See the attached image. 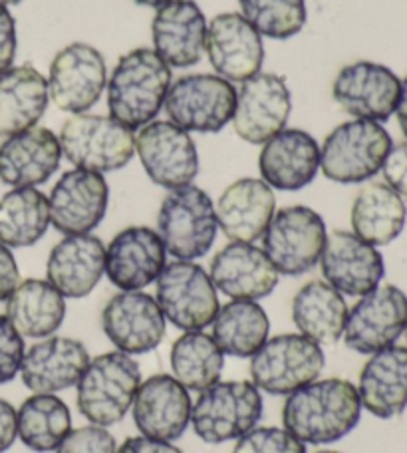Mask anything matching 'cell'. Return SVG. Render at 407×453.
Segmentation results:
<instances>
[{
    "mask_svg": "<svg viewBox=\"0 0 407 453\" xmlns=\"http://www.w3.org/2000/svg\"><path fill=\"white\" fill-rule=\"evenodd\" d=\"M362 402L357 388L344 378L314 380L287 395L282 427L304 446H328L360 424Z\"/></svg>",
    "mask_w": 407,
    "mask_h": 453,
    "instance_id": "6da1fadb",
    "label": "cell"
},
{
    "mask_svg": "<svg viewBox=\"0 0 407 453\" xmlns=\"http://www.w3.org/2000/svg\"><path fill=\"white\" fill-rule=\"evenodd\" d=\"M171 78V68L151 48L121 56L108 82L110 118L132 132L151 124L165 104Z\"/></svg>",
    "mask_w": 407,
    "mask_h": 453,
    "instance_id": "7a4b0ae2",
    "label": "cell"
},
{
    "mask_svg": "<svg viewBox=\"0 0 407 453\" xmlns=\"http://www.w3.org/2000/svg\"><path fill=\"white\" fill-rule=\"evenodd\" d=\"M140 384L142 368L129 354L111 350L89 358L76 384L80 414L94 426H116L132 410Z\"/></svg>",
    "mask_w": 407,
    "mask_h": 453,
    "instance_id": "3957f363",
    "label": "cell"
},
{
    "mask_svg": "<svg viewBox=\"0 0 407 453\" xmlns=\"http://www.w3.org/2000/svg\"><path fill=\"white\" fill-rule=\"evenodd\" d=\"M392 148V135L378 121H344L326 135L320 148V169L326 180L334 183L370 181L381 172Z\"/></svg>",
    "mask_w": 407,
    "mask_h": 453,
    "instance_id": "277c9868",
    "label": "cell"
},
{
    "mask_svg": "<svg viewBox=\"0 0 407 453\" xmlns=\"http://www.w3.org/2000/svg\"><path fill=\"white\" fill-rule=\"evenodd\" d=\"M263 408V395L249 380H219L199 392V398L193 402V432L213 446L239 440L258 426Z\"/></svg>",
    "mask_w": 407,
    "mask_h": 453,
    "instance_id": "5b68a950",
    "label": "cell"
},
{
    "mask_svg": "<svg viewBox=\"0 0 407 453\" xmlns=\"http://www.w3.org/2000/svg\"><path fill=\"white\" fill-rule=\"evenodd\" d=\"M215 203L197 185L171 189L161 201L157 233L165 250L177 261L205 257L217 239Z\"/></svg>",
    "mask_w": 407,
    "mask_h": 453,
    "instance_id": "8992f818",
    "label": "cell"
},
{
    "mask_svg": "<svg viewBox=\"0 0 407 453\" xmlns=\"http://www.w3.org/2000/svg\"><path fill=\"white\" fill-rule=\"evenodd\" d=\"M62 156L78 169L110 173L126 167L135 153V135L110 116L76 113L60 132Z\"/></svg>",
    "mask_w": 407,
    "mask_h": 453,
    "instance_id": "52a82bcc",
    "label": "cell"
},
{
    "mask_svg": "<svg viewBox=\"0 0 407 453\" xmlns=\"http://www.w3.org/2000/svg\"><path fill=\"white\" fill-rule=\"evenodd\" d=\"M324 370V350L314 340L296 334L268 338L250 356V382L271 395H290L319 380Z\"/></svg>",
    "mask_w": 407,
    "mask_h": 453,
    "instance_id": "ba28073f",
    "label": "cell"
},
{
    "mask_svg": "<svg viewBox=\"0 0 407 453\" xmlns=\"http://www.w3.org/2000/svg\"><path fill=\"white\" fill-rule=\"evenodd\" d=\"M156 301L165 320L183 333L205 330L221 309L209 273L193 261L163 266L156 280Z\"/></svg>",
    "mask_w": 407,
    "mask_h": 453,
    "instance_id": "9c48e42d",
    "label": "cell"
},
{
    "mask_svg": "<svg viewBox=\"0 0 407 453\" xmlns=\"http://www.w3.org/2000/svg\"><path fill=\"white\" fill-rule=\"evenodd\" d=\"M326 237L320 213L306 205H290L274 211L263 234V250L279 274L298 277L320 263Z\"/></svg>",
    "mask_w": 407,
    "mask_h": 453,
    "instance_id": "30bf717a",
    "label": "cell"
},
{
    "mask_svg": "<svg viewBox=\"0 0 407 453\" xmlns=\"http://www.w3.org/2000/svg\"><path fill=\"white\" fill-rule=\"evenodd\" d=\"M237 90L217 74H187L169 86L165 108L169 119L185 132L215 134L233 119Z\"/></svg>",
    "mask_w": 407,
    "mask_h": 453,
    "instance_id": "8fae6325",
    "label": "cell"
},
{
    "mask_svg": "<svg viewBox=\"0 0 407 453\" xmlns=\"http://www.w3.org/2000/svg\"><path fill=\"white\" fill-rule=\"evenodd\" d=\"M407 326V295L395 285H380L348 311L344 338L349 350L376 354L394 346Z\"/></svg>",
    "mask_w": 407,
    "mask_h": 453,
    "instance_id": "7c38bea8",
    "label": "cell"
},
{
    "mask_svg": "<svg viewBox=\"0 0 407 453\" xmlns=\"http://www.w3.org/2000/svg\"><path fill=\"white\" fill-rule=\"evenodd\" d=\"M135 151L150 180L165 189L191 185L199 173V153L189 132L156 119L135 137Z\"/></svg>",
    "mask_w": 407,
    "mask_h": 453,
    "instance_id": "4fadbf2b",
    "label": "cell"
},
{
    "mask_svg": "<svg viewBox=\"0 0 407 453\" xmlns=\"http://www.w3.org/2000/svg\"><path fill=\"white\" fill-rule=\"evenodd\" d=\"M402 92V80L384 64L360 60L338 72L332 96L338 106L354 119L384 124L395 113Z\"/></svg>",
    "mask_w": 407,
    "mask_h": 453,
    "instance_id": "5bb4252c",
    "label": "cell"
},
{
    "mask_svg": "<svg viewBox=\"0 0 407 453\" xmlns=\"http://www.w3.org/2000/svg\"><path fill=\"white\" fill-rule=\"evenodd\" d=\"M108 84V68L97 48L74 42L54 56L48 76V94L56 108L68 113H84L102 98Z\"/></svg>",
    "mask_w": 407,
    "mask_h": 453,
    "instance_id": "9a60e30c",
    "label": "cell"
},
{
    "mask_svg": "<svg viewBox=\"0 0 407 453\" xmlns=\"http://www.w3.org/2000/svg\"><path fill=\"white\" fill-rule=\"evenodd\" d=\"M167 320L159 304L143 290H119L102 311V330L116 350L148 354L165 338Z\"/></svg>",
    "mask_w": 407,
    "mask_h": 453,
    "instance_id": "2e32d148",
    "label": "cell"
},
{
    "mask_svg": "<svg viewBox=\"0 0 407 453\" xmlns=\"http://www.w3.org/2000/svg\"><path fill=\"white\" fill-rule=\"evenodd\" d=\"M320 269L324 280L340 295L357 298L372 293L386 277V263L378 247L342 229L326 237Z\"/></svg>",
    "mask_w": 407,
    "mask_h": 453,
    "instance_id": "e0dca14e",
    "label": "cell"
},
{
    "mask_svg": "<svg viewBox=\"0 0 407 453\" xmlns=\"http://www.w3.org/2000/svg\"><path fill=\"white\" fill-rule=\"evenodd\" d=\"M290 90L284 78L276 74L252 76L237 92L233 113V129L242 142L263 145L282 132L290 118Z\"/></svg>",
    "mask_w": 407,
    "mask_h": 453,
    "instance_id": "ac0fdd59",
    "label": "cell"
},
{
    "mask_svg": "<svg viewBox=\"0 0 407 453\" xmlns=\"http://www.w3.org/2000/svg\"><path fill=\"white\" fill-rule=\"evenodd\" d=\"M110 205V188L102 173L70 169L50 191V223L64 234L92 233L104 221Z\"/></svg>",
    "mask_w": 407,
    "mask_h": 453,
    "instance_id": "d6986e66",
    "label": "cell"
},
{
    "mask_svg": "<svg viewBox=\"0 0 407 453\" xmlns=\"http://www.w3.org/2000/svg\"><path fill=\"white\" fill-rule=\"evenodd\" d=\"M189 390L171 374H156L137 388L132 403L135 427L145 438L175 441L191 426Z\"/></svg>",
    "mask_w": 407,
    "mask_h": 453,
    "instance_id": "ffe728a7",
    "label": "cell"
},
{
    "mask_svg": "<svg viewBox=\"0 0 407 453\" xmlns=\"http://www.w3.org/2000/svg\"><path fill=\"white\" fill-rule=\"evenodd\" d=\"M205 50L217 76L227 82H247L265 62L263 36L237 12H223L211 20Z\"/></svg>",
    "mask_w": 407,
    "mask_h": 453,
    "instance_id": "44dd1931",
    "label": "cell"
},
{
    "mask_svg": "<svg viewBox=\"0 0 407 453\" xmlns=\"http://www.w3.org/2000/svg\"><path fill=\"white\" fill-rule=\"evenodd\" d=\"M167 250L157 231L134 225L119 231L105 249V269L119 290H143L153 285L165 266Z\"/></svg>",
    "mask_w": 407,
    "mask_h": 453,
    "instance_id": "7402d4cb",
    "label": "cell"
},
{
    "mask_svg": "<svg viewBox=\"0 0 407 453\" xmlns=\"http://www.w3.org/2000/svg\"><path fill=\"white\" fill-rule=\"evenodd\" d=\"M209 277L231 301H260L279 285V271L260 247L229 242L211 261Z\"/></svg>",
    "mask_w": 407,
    "mask_h": 453,
    "instance_id": "603a6c76",
    "label": "cell"
},
{
    "mask_svg": "<svg viewBox=\"0 0 407 453\" xmlns=\"http://www.w3.org/2000/svg\"><path fill=\"white\" fill-rule=\"evenodd\" d=\"M320 169V148L304 129H282L263 143L258 172L271 189L300 191L311 185Z\"/></svg>",
    "mask_w": 407,
    "mask_h": 453,
    "instance_id": "cb8c5ba5",
    "label": "cell"
},
{
    "mask_svg": "<svg viewBox=\"0 0 407 453\" xmlns=\"http://www.w3.org/2000/svg\"><path fill=\"white\" fill-rule=\"evenodd\" d=\"M153 50L169 68H189L201 60L207 42L205 14L195 0H173L157 8L151 22Z\"/></svg>",
    "mask_w": 407,
    "mask_h": 453,
    "instance_id": "d4e9b609",
    "label": "cell"
},
{
    "mask_svg": "<svg viewBox=\"0 0 407 453\" xmlns=\"http://www.w3.org/2000/svg\"><path fill=\"white\" fill-rule=\"evenodd\" d=\"M89 362L88 348L68 336H48L24 352L20 378L32 394H56L76 386Z\"/></svg>",
    "mask_w": 407,
    "mask_h": 453,
    "instance_id": "484cf974",
    "label": "cell"
},
{
    "mask_svg": "<svg viewBox=\"0 0 407 453\" xmlns=\"http://www.w3.org/2000/svg\"><path fill=\"white\" fill-rule=\"evenodd\" d=\"M60 140L52 129L30 127L0 143V181L11 188H36L58 172Z\"/></svg>",
    "mask_w": 407,
    "mask_h": 453,
    "instance_id": "4316f807",
    "label": "cell"
},
{
    "mask_svg": "<svg viewBox=\"0 0 407 453\" xmlns=\"http://www.w3.org/2000/svg\"><path fill=\"white\" fill-rule=\"evenodd\" d=\"M105 269V247L92 233L66 234L48 255L46 277L64 298H84L97 287Z\"/></svg>",
    "mask_w": 407,
    "mask_h": 453,
    "instance_id": "83f0119b",
    "label": "cell"
},
{
    "mask_svg": "<svg viewBox=\"0 0 407 453\" xmlns=\"http://www.w3.org/2000/svg\"><path fill=\"white\" fill-rule=\"evenodd\" d=\"M274 209V191L255 177H242L231 183L215 203L217 223L231 242H255L263 239Z\"/></svg>",
    "mask_w": 407,
    "mask_h": 453,
    "instance_id": "f1b7e54d",
    "label": "cell"
},
{
    "mask_svg": "<svg viewBox=\"0 0 407 453\" xmlns=\"http://www.w3.org/2000/svg\"><path fill=\"white\" fill-rule=\"evenodd\" d=\"M362 408L380 419H392L407 408V348L389 346L370 354L357 378Z\"/></svg>",
    "mask_w": 407,
    "mask_h": 453,
    "instance_id": "f546056e",
    "label": "cell"
},
{
    "mask_svg": "<svg viewBox=\"0 0 407 453\" xmlns=\"http://www.w3.org/2000/svg\"><path fill=\"white\" fill-rule=\"evenodd\" d=\"M349 221L352 233L362 241L373 247H386L403 233L407 205L386 181H372L357 191Z\"/></svg>",
    "mask_w": 407,
    "mask_h": 453,
    "instance_id": "4dcf8cb0",
    "label": "cell"
},
{
    "mask_svg": "<svg viewBox=\"0 0 407 453\" xmlns=\"http://www.w3.org/2000/svg\"><path fill=\"white\" fill-rule=\"evenodd\" d=\"M48 80L35 66H16L0 74V135L35 127L48 108Z\"/></svg>",
    "mask_w": 407,
    "mask_h": 453,
    "instance_id": "1f68e13d",
    "label": "cell"
},
{
    "mask_svg": "<svg viewBox=\"0 0 407 453\" xmlns=\"http://www.w3.org/2000/svg\"><path fill=\"white\" fill-rule=\"evenodd\" d=\"M6 319L22 338H48L66 319V298L48 280L27 279L6 298Z\"/></svg>",
    "mask_w": 407,
    "mask_h": 453,
    "instance_id": "d6a6232c",
    "label": "cell"
},
{
    "mask_svg": "<svg viewBox=\"0 0 407 453\" xmlns=\"http://www.w3.org/2000/svg\"><path fill=\"white\" fill-rule=\"evenodd\" d=\"M348 304L326 280H311L292 298V322L316 344H336L344 334Z\"/></svg>",
    "mask_w": 407,
    "mask_h": 453,
    "instance_id": "836d02e7",
    "label": "cell"
},
{
    "mask_svg": "<svg viewBox=\"0 0 407 453\" xmlns=\"http://www.w3.org/2000/svg\"><path fill=\"white\" fill-rule=\"evenodd\" d=\"M211 326L217 346L233 358H250L271 334V319L257 301H231L221 306Z\"/></svg>",
    "mask_w": 407,
    "mask_h": 453,
    "instance_id": "e575fe53",
    "label": "cell"
},
{
    "mask_svg": "<svg viewBox=\"0 0 407 453\" xmlns=\"http://www.w3.org/2000/svg\"><path fill=\"white\" fill-rule=\"evenodd\" d=\"M50 226L48 197L36 188H14L0 197V242L8 249L32 247Z\"/></svg>",
    "mask_w": 407,
    "mask_h": 453,
    "instance_id": "d590c367",
    "label": "cell"
},
{
    "mask_svg": "<svg viewBox=\"0 0 407 453\" xmlns=\"http://www.w3.org/2000/svg\"><path fill=\"white\" fill-rule=\"evenodd\" d=\"M19 438L36 453L56 451L72 430V414L66 402L54 394H32L16 411Z\"/></svg>",
    "mask_w": 407,
    "mask_h": 453,
    "instance_id": "8d00e7d4",
    "label": "cell"
},
{
    "mask_svg": "<svg viewBox=\"0 0 407 453\" xmlns=\"http://www.w3.org/2000/svg\"><path fill=\"white\" fill-rule=\"evenodd\" d=\"M169 364L173 378L187 390L203 392L221 380L225 354L211 334L183 333L169 350Z\"/></svg>",
    "mask_w": 407,
    "mask_h": 453,
    "instance_id": "74e56055",
    "label": "cell"
},
{
    "mask_svg": "<svg viewBox=\"0 0 407 453\" xmlns=\"http://www.w3.org/2000/svg\"><path fill=\"white\" fill-rule=\"evenodd\" d=\"M241 12L260 36L287 40L306 24L304 0H239Z\"/></svg>",
    "mask_w": 407,
    "mask_h": 453,
    "instance_id": "f35d334b",
    "label": "cell"
},
{
    "mask_svg": "<svg viewBox=\"0 0 407 453\" xmlns=\"http://www.w3.org/2000/svg\"><path fill=\"white\" fill-rule=\"evenodd\" d=\"M233 453H306V446L284 427H255L237 440Z\"/></svg>",
    "mask_w": 407,
    "mask_h": 453,
    "instance_id": "ab89813d",
    "label": "cell"
},
{
    "mask_svg": "<svg viewBox=\"0 0 407 453\" xmlns=\"http://www.w3.org/2000/svg\"><path fill=\"white\" fill-rule=\"evenodd\" d=\"M116 438L102 426H81L70 430L56 453H116Z\"/></svg>",
    "mask_w": 407,
    "mask_h": 453,
    "instance_id": "60d3db41",
    "label": "cell"
},
{
    "mask_svg": "<svg viewBox=\"0 0 407 453\" xmlns=\"http://www.w3.org/2000/svg\"><path fill=\"white\" fill-rule=\"evenodd\" d=\"M24 352V338L6 314H0V384L12 382L20 374Z\"/></svg>",
    "mask_w": 407,
    "mask_h": 453,
    "instance_id": "b9f144b4",
    "label": "cell"
},
{
    "mask_svg": "<svg viewBox=\"0 0 407 453\" xmlns=\"http://www.w3.org/2000/svg\"><path fill=\"white\" fill-rule=\"evenodd\" d=\"M381 173L389 188L407 199V142L394 145L392 151L388 153Z\"/></svg>",
    "mask_w": 407,
    "mask_h": 453,
    "instance_id": "7bdbcfd3",
    "label": "cell"
},
{
    "mask_svg": "<svg viewBox=\"0 0 407 453\" xmlns=\"http://www.w3.org/2000/svg\"><path fill=\"white\" fill-rule=\"evenodd\" d=\"M16 56V22L4 4H0V74L12 68Z\"/></svg>",
    "mask_w": 407,
    "mask_h": 453,
    "instance_id": "ee69618b",
    "label": "cell"
},
{
    "mask_svg": "<svg viewBox=\"0 0 407 453\" xmlns=\"http://www.w3.org/2000/svg\"><path fill=\"white\" fill-rule=\"evenodd\" d=\"M20 271L12 250L0 242V303H4L12 290L19 287Z\"/></svg>",
    "mask_w": 407,
    "mask_h": 453,
    "instance_id": "f6af8a7d",
    "label": "cell"
},
{
    "mask_svg": "<svg viewBox=\"0 0 407 453\" xmlns=\"http://www.w3.org/2000/svg\"><path fill=\"white\" fill-rule=\"evenodd\" d=\"M116 453H183L179 448L173 446V441H163L145 438V435H135V438H127Z\"/></svg>",
    "mask_w": 407,
    "mask_h": 453,
    "instance_id": "bcb514c9",
    "label": "cell"
},
{
    "mask_svg": "<svg viewBox=\"0 0 407 453\" xmlns=\"http://www.w3.org/2000/svg\"><path fill=\"white\" fill-rule=\"evenodd\" d=\"M19 440V422H16V410L11 402L0 398V453L12 448Z\"/></svg>",
    "mask_w": 407,
    "mask_h": 453,
    "instance_id": "7dc6e473",
    "label": "cell"
},
{
    "mask_svg": "<svg viewBox=\"0 0 407 453\" xmlns=\"http://www.w3.org/2000/svg\"><path fill=\"white\" fill-rule=\"evenodd\" d=\"M395 118H397V124H400L402 134L405 135V140H407V76L403 78V82H402V92H400V100H397Z\"/></svg>",
    "mask_w": 407,
    "mask_h": 453,
    "instance_id": "c3c4849f",
    "label": "cell"
},
{
    "mask_svg": "<svg viewBox=\"0 0 407 453\" xmlns=\"http://www.w3.org/2000/svg\"><path fill=\"white\" fill-rule=\"evenodd\" d=\"M135 4H142V6H151V8H161L169 3H173V0H134Z\"/></svg>",
    "mask_w": 407,
    "mask_h": 453,
    "instance_id": "681fc988",
    "label": "cell"
},
{
    "mask_svg": "<svg viewBox=\"0 0 407 453\" xmlns=\"http://www.w3.org/2000/svg\"><path fill=\"white\" fill-rule=\"evenodd\" d=\"M22 0H0V4H4V6H8V4H20Z\"/></svg>",
    "mask_w": 407,
    "mask_h": 453,
    "instance_id": "f907efd6",
    "label": "cell"
},
{
    "mask_svg": "<svg viewBox=\"0 0 407 453\" xmlns=\"http://www.w3.org/2000/svg\"><path fill=\"white\" fill-rule=\"evenodd\" d=\"M314 453H340V451H334V449H320V451H314Z\"/></svg>",
    "mask_w": 407,
    "mask_h": 453,
    "instance_id": "816d5d0a",
    "label": "cell"
},
{
    "mask_svg": "<svg viewBox=\"0 0 407 453\" xmlns=\"http://www.w3.org/2000/svg\"><path fill=\"white\" fill-rule=\"evenodd\" d=\"M403 334H405V338H407V326H405V333H403Z\"/></svg>",
    "mask_w": 407,
    "mask_h": 453,
    "instance_id": "f5cc1de1",
    "label": "cell"
}]
</instances>
